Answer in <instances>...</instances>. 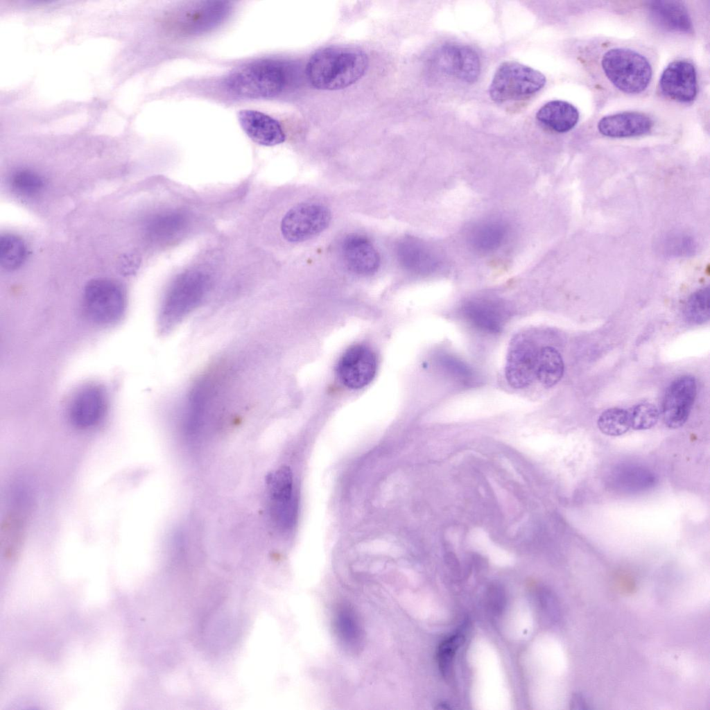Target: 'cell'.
Wrapping results in <instances>:
<instances>
[{
    "label": "cell",
    "mask_w": 710,
    "mask_h": 710,
    "mask_svg": "<svg viewBox=\"0 0 710 710\" xmlns=\"http://www.w3.org/2000/svg\"><path fill=\"white\" fill-rule=\"evenodd\" d=\"M206 286V279L199 274H189L178 279L163 304L161 317L164 327L174 326L192 311L202 300Z\"/></svg>",
    "instance_id": "9c48e42d"
},
{
    "label": "cell",
    "mask_w": 710,
    "mask_h": 710,
    "mask_svg": "<svg viewBox=\"0 0 710 710\" xmlns=\"http://www.w3.org/2000/svg\"><path fill=\"white\" fill-rule=\"evenodd\" d=\"M465 640V635L458 631L444 640L438 650V662L440 672L444 677H449L451 673L456 653Z\"/></svg>",
    "instance_id": "83f0119b"
},
{
    "label": "cell",
    "mask_w": 710,
    "mask_h": 710,
    "mask_svg": "<svg viewBox=\"0 0 710 710\" xmlns=\"http://www.w3.org/2000/svg\"><path fill=\"white\" fill-rule=\"evenodd\" d=\"M434 67L440 73L466 83H475L480 73V61L476 51L470 46L448 44L434 55Z\"/></svg>",
    "instance_id": "30bf717a"
},
{
    "label": "cell",
    "mask_w": 710,
    "mask_h": 710,
    "mask_svg": "<svg viewBox=\"0 0 710 710\" xmlns=\"http://www.w3.org/2000/svg\"><path fill=\"white\" fill-rule=\"evenodd\" d=\"M286 81L284 66L268 60L250 64L233 72L227 77L226 85L238 96L265 98L280 94Z\"/></svg>",
    "instance_id": "7a4b0ae2"
},
{
    "label": "cell",
    "mask_w": 710,
    "mask_h": 710,
    "mask_svg": "<svg viewBox=\"0 0 710 710\" xmlns=\"http://www.w3.org/2000/svg\"><path fill=\"white\" fill-rule=\"evenodd\" d=\"M376 369L375 354L367 346L356 345L348 348L341 356L336 372L345 386L359 389L372 381Z\"/></svg>",
    "instance_id": "8fae6325"
},
{
    "label": "cell",
    "mask_w": 710,
    "mask_h": 710,
    "mask_svg": "<svg viewBox=\"0 0 710 710\" xmlns=\"http://www.w3.org/2000/svg\"><path fill=\"white\" fill-rule=\"evenodd\" d=\"M107 402L104 390L96 386L80 389L71 401L69 415L72 424L80 428L97 425L104 417Z\"/></svg>",
    "instance_id": "9a60e30c"
},
{
    "label": "cell",
    "mask_w": 710,
    "mask_h": 710,
    "mask_svg": "<svg viewBox=\"0 0 710 710\" xmlns=\"http://www.w3.org/2000/svg\"><path fill=\"white\" fill-rule=\"evenodd\" d=\"M267 486L268 508L273 523L281 530L291 529L296 519L297 505L290 468L282 466L270 474Z\"/></svg>",
    "instance_id": "ba28073f"
},
{
    "label": "cell",
    "mask_w": 710,
    "mask_h": 710,
    "mask_svg": "<svg viewBox=\"0 0 710 710\" xmlns=\"http://www.w3.org/2000/svg\"><path fill=\"white\" fill-rule=\"evenodd\" d=\"M696 393V381L692 376H680L672 381L666 390L662 404L663 419L668 427L677 428L685 424Z\"/></svg>",
    "instance_id": "7c38bea8"
},
{
    "label": "cell",
    "mask_w": 710,
    "mask_h": 710,
    "mask_svg": "<svg viewBox=\"0 0 710 710\" xmlns=\"http://www.w3.org/2000/svg\"><path fill=\"white\" fill-rule=\"evenodd\" d=\"M507 234L506 226L499 221H487L474 226L469 235L471 245L480 252L498 248Z\"/></svg>",
    "instance_id": "603a6c76"
},
{
    "label": "cell",
    "mask_w": 710,
    "mask_h": 710,
    "mask_svg": "<svg viewBox=\"0 0 710 710\" xmlns=\"http://www.w3.org/2000/svg\"><path fill=\"white\" fill-rule=\"evenodd\" d=\"M83 303L88 316L99 324H111L122 315L125 298L121 287L105 278L92 279L84 290Z\"/></svg>",
    "instance_id": "8992f818"
},
{
    "label": "cell",
    "mask_w": 710,
    "mask_h": 710,
    "mask_svg": "<svg viewBox=\"0 0 710 710\" xmlns=\"http://www.w3.org/2000/svg\"><path fill=\"white\" fill-rule=\"evenodd\" d=\"M536 118L548 128L564 133L573 129L578 123L579 112L570 103L554 100L541 107L536 114Z\"/></svg>",
    "instance_id": "44dd1931"
},
{
    "label": "cell",
    "mask_w": 710,
    "mask_h": 710,
    "mask_svg": "<svg viewBox=\"0 0 710 710\" xmlns=\"http://www.w3.org/2000/svg\"><path fill=\"white\" fill-rule=\"evenodd\" d=\"M331 215L324 205L317 202H302L291 208L281 223L283 236L289 242L306 241L324 230Z\"/></svg>",
    "instance_id": "52a82bcc"
},
{
    "label": "cell",
    "mask_w": 710,
    "mask_h": 710,
    "mask_svg": "<svg viewBox=\"0 0 710 710\" xmlns=\"http://www.w3.org/2000/svg\"><path fill=\"white\" fill-rule=\"evenodd\" d=\"M488 600L489 605L493 611L496 613L501 611L503 609L505 600L503 590L497 586L491 587L488 593Z\"/></svg>",
    "instance_id": "4dcf8cb0"
},
{
    "label": "cell",
    "mask_w": 710,
    "mask_h": 710,
    "mask_svg": "<svg viewBox=\"0 0 710 710\" xmlns=\"http://www.w3.org/2000/svg\"><path fill=\"white\" fill-rule=\"evenodd\" d=\"M687 321L693 324H703L709 319V288L705 287L693 293L687 300L684 309Z\"/></svg>",
    "instance_id": "4316f807"
},
{
    "label": "cell",
    "mask_w": 710,
    "mask_h": 710,
    "mask_svg": "<svg viewBox=\"0 0 710 710\" xmlns=\"http://www.w3.org/2000/svg\"><path fill=\"white\" fill-rule=\"evenodd\" d=\"M398 254L402 265L417 273H428L438 266L435 255L422 243L408 239L398 247Z\"/></svg>",
    "instance_id": "7402d4cb"
},
{
    "label": "cell",
    "mask_w": 710,
    "mask_h": 710,
    "mask_svg": "<svg viewBox=\"0 0 710 710\" xmlns=\"http://www.w3.org/2000/svg\"><path fill=\"white\" fill-rule=\"evenodd\" d=\"M342 253L347 266L358 275H372L380 266L378 252L363 235L352 234L346 236L342 244Z\"/></svg>",
    "instance_id": "e0dca14e"
},
{
    "label": "cell",
    "mask_w": 710,
    "mask_h": 710,
    "mask_svg": "<svg viewBox=\"0 0 710 710\" xmlns=\"http://www.w3.org/2000/svg\"><path fill=\"white\" fill-rule=\"evenodd\" d=\"M239 124L254 142L272 146L284 141L286 136L280 123L270 116L253 110H242L238 112Z\"/></svg>",
    "instance_id": "2e32d148"
},
{
    "label": "cell",
    "mask_w": 710,
    "mask_h": 710,
    "mask_svg": "<svg viewBox=\"0 0 710 710\" xmlns=\"http://www.w3.org/2000/svg\"><path fill=\"white\" fill-rule=\"evenodd\" d=\"M26 254V245L21 238L11 234H6L1 236L0 263L3 269H17L24 263Z\"/></svg>",
    "instance_id": "d4e9b609"
},
{
    "label": "cell",
    "mask_w": 710,
    "mask_h": 710,
    "mask_svg": "<svg viewBox=\"0 0 710 710\" xmlns=\"http://www.w3.org/2000/svg\"><path fill=\"white\" fill-rule=\"evenodd\" d=\"M564 362L559 352L552 347H544L539 352L536 376L545 387H552L562 378Z\"/></svg>",
    "instance_id": "cb8c5ba5"
},
{
    "label": "cell",
    "mask_w": 710,
    "mask_h": 710,
    "mask_svg": "<svg viewBox=\"0 0 710 710\" xmlns=\"http://www.w3.org/2000/svg\"><path fill=\"white\" fill-rule=\"evenodd\" d=\"M659 87L662 94L670 99L680 103L693 101L698 93L694 65L684 60L670 62L661 73Z\"/></svg>",
    "instance_id": "5bb4252c"
},
{
    "label": "cell",
    "mask_w": 710,
    "mask_h": 710,
    "mask_svg": "<svg viewBox=\"0 0 710 710\" xmlns=\"http://www.w3.org/2000/svg\"><path fill=\"white\" fill-rule=\"evenodd\" d=\"M627 411L630 426L637 431L651 428L657 424L659 417L658 408L649 403L637 404Z\"/></svg>",
    "instance_id": "f1b7e54d"
},
{
    "label": "cell",
    "mask_w": 710,
    "mask_h": 710,
    "mask_svg": "<svg viewBox=\"0 0 710 710\" xmlns=\"http://www.w3.org/2000/svg\"><path fill=\"white\" fill-rule=\"evenodd\" d=\"M444 363L447 367L449 368V371L457 376H461V378H467L470 376V371L469 369L464 365L461 362L458 361L451 358H447L444 359Z\"/></svg>",
    "instance_id": "1f68e13d"
},
{
    "label": "cell",
    "mask_w": 710,
    "mask_h": 710,
    "mask_svg": "<svg viewBox=\"0 0 710 710\" xmlns=\"http://www.w3.org/2000/svg\"><path fill=\"white\" fill-rule=\"evenodd\" d=\"M539 352L535 344L525 336H518L510 345L505 374L514 388L527 387L536 376Z\"/></svg>",
    "instance_id": "4fadbf2b"
},
{
    "label": "cell",
    "mask_w": 710,
    "mask_h": 710,
    "mask_svg": "<svg viewBox=\"0 0 710 710\" xmlns=\"http://www.w3.org/2000/svg\"><path fill=\"white\" fill-rule=\"evenodd\" d=\"M649 14L661 28L679 33H691L693 24L689 11L680 1H655L649 3Z\"/></svg>",
    "instance_id": "d6986e66"
},
{
    "label": "cell",
    "mask_w": 710,
    "mask_h": 710,
    "mask_svg": "<svg viewBox=\"0 0 710 710\" xmlns=\"http://www.w3.org/2000/svg\"><path fill=\"white\" fill-rule=\"evenodd\" d=\"M230 4L224 1L189 2L171 11L166 28L180 36L197 35L217 26L229 15Z\"/></svg>",
    "instance_id": "5b68a950"
},
{
    "label": "cell",
    "mask_w": 710,
    "mask_h": 710,
    "mask_svg": "<svg viewBox=\"0 0 710 710\" xmlns=\"http://www.w3.org/2000/svg\"><path fill=\"white\" fill-rule=\"evenodd\" d=\"M545 84L546 77L540 71L515 61H507L496 69L489 94L495 103H503L532 95Z\"/></svg>",
    "instance_id": "277c9868"
},
{
    "label": "cell",
    "mask_w": 710,
    "mask_h": 710,
    "mask_svg": "<svg viewBox=\"0 0 710 710\" xmlns=\"http://www.w3.org/2000/svg\"><path fill=\"white\" fill-rule=\"evenodd\" d=\"M368 58L360 49L331 46L315 51L306 67L311 85L322 90L346 88L360 80L368 67Z\"/></svg>",
    "instance_id": "6da1fadb"
},
{
    "label": "cell",
    "mask_w": 710,
    "mask_h": 710,
    "mask_svg": "<svg viewBox=\"0 0 710 710\" xmlns=\"http://www.w3.org/2000/svg\"><path fill=\"white\" fill-rule=\"evenodd\" d=\"M597 424L603 434L609 436L622 435L631 428L628 411L619 408L603 411L598 419Z\"/></svg>",
    "instance_id": "484cf974"
},
{
    "label": "cell",
    "mask_w": 710,
    "mask_h": 710,
    "mask_svg": "<svg viewBox=\"0 0 710 710\" xmlns=\"http://www.w3.org/2000/svg\"><path fill=\"white\" fill-rule=\"evenodd\" d=\"M653 124L652 119L645 114L623 112L603 117L598 123V130L609 137H632L646 134Z\"/></svg>",
    "instance_id": "ac0fdd59"
},
{
    "label": "cell",
    "mask_w": 710,
    "mask_h": 710,
    "mask_svg": "<svg viewBox=\"0 0 710 710\" xmlns=\"http://www.w3.org/2000/svg\"><path fill=\"white\" fill-rule=\"evenodd\" d=\"M570 708L571 709L581 710L587 709L589 707L584 696L581 693H576L573 695L571 699Z\"/></svg>",
    "instance_id": "d6a6232c"
},
{
    "label": "cell",
    "mask_w": 710,
    "mask_h": 710,
    "mask_svg": "<svg viewBox=\"0 0 710 710\" xmlns=\"http://www.w3.org/2000/svg\"><path fill=\"white\" fill-rule=\"evenodd\" d=\"M12 189L19 194L32 196L41 191L43 179L34 171L23 169L15 171L11 176Z\"/></svg>",
    "instance_id": "f546056e"
},
{
    "label": "cell",
    "mask_w": 710,
    "mask_h": 710,
    "mask_svg": "<svg viewBox=\"0 0 710 710\" xmlns=\"http://www.w3.org/2000/svg\"><path fill=\"white\" fill-rule=\"evenodd\" d=\"M601 66L612 84L626 94L643 92L652 78V70L648 59L630 49L607 51L602 58Z\"/></svg>",
    "instance_id": "3957f363"
},
{
    "label": "cell",
    "mask_w": 710,
    "mask_h": 710,
    "mask_svg": "<svg viewBox=\"0 0 710 710\" xmlns=\"http://www.w3.org/2000/svg\"><path fill=\"white\" fill-rule=\"evenodd\" d=\"M462 311L467 320L483 331L496 334L503 327L504 311L500 305L492 301H470L463 306Z\"/></svg>",
    "instance_id": "ffe728a7"
}]
</instances>
